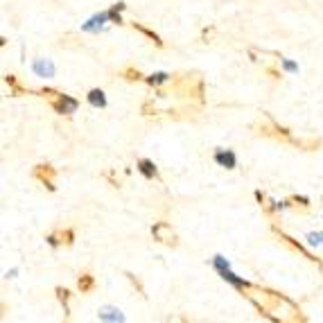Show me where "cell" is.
Instances as JSON below:
<instances>
[{
    "label": "cell",
    "mask_w": 323,
    "mask_h": 323,
    "mask_svg": "<svg viewBox=\"0 0 323 323\" xmlns=\"http://www.w3.org/2000/svg\"><path fill=\"white\" fill-rule=\"evenodd\" d=\"M255 129H258L260 136H269V138H276V141H285V143H292L294 145L292 131H289L287 127H283V124H278L269 113L262 115V120L255 124Z\"/></svg>",
    "instance_id": "6da1fadb"
},
{
    "label": "cell",
    "mask_w": 323,
    "mask_h": 323,
    "mask_svg": "<svg viewBox=\"0 0 323 323\" xmlns=\"http://www.w3.org/2000/svg\"><path fill=\"white\" fill-rule=\"evenodd\" d=\"M50 107L55 109V113H59V115H70V113H75V111H77L79 102H77L75 98H70V95L59 93L55 100H50Z\"/></svg>",
    "instance_id": "7a4b0ae2"
},
{
    "label": "cell",
    "mask_w": 323,
    "mask_h": 323,
    "mask_svg": "<svg viewBox=\"0 0 323 323\" xmlns=\"http://www.w3.org/2000/svg\"><path fill=\"white\" fill-rule=\"evenodd\" d=\"M55 176H57V170L50 165V163H41V165H36V167H34V179H36V181H41L43 186H45L50 192H55V190H57V186H55Z\"/></svg>",
    "instance_id": "3957f363"
},
{
    "label": "cell",
    "mask_w": 323,
    "mask_h": 323,
    "mask_svg": "<svg viewBox=\"0 0 323 323\" xmlns=\"http://www.w3.org/2000/svg\"><path fill=\"white\" fill-rule=\"evenodd\" d=\"M152 235H154V240H158V242H163V244H170V247L176 244V233L172 230V226L167 224V221H156V224L152 226Z\"/></svg>",
    "instance_id": "277c9868"
},
{
    "label": "cell",
    "mask_w": 323,
    "mask_h": 323,
    "mask_svg": "<svg viewBox=\"0 0 323 323\" xmlns=\"http://www.w3.org/2000/svg\"><path fill=\"white\" fill-rule=\"evenodd\" d=\"M273 233H276V235H278V238H281V240H283V242H285V244H289V247H292V249H294V251H298V253H301V255H305V258H307V260H310V262H316V264H319V267H321V260H319V258H314V255H312L310 251H307V249H305V247H303V244H301V242H296V240H294V238H289V235H287V233H283V230H281V228H278V226H273Z\"/></svg>",
    "instance_id": "5b68a950"
},
{
    "label": "cell",
    "mask_w": 323,
    "mask_h": 323,
    "mask_svg": "<svg viewBox=\"0 0 323 323\" xmlns=\"http://www.w3.org/2000/svg\"><path fill=\"white\" fill-rule=\"evenodd\" d=\"M98 316H100V321H102V323H124V321H127V319H124V314H122V310H118V307H113V305L100 307Z\"/></svg>",
    "instance_id": "8992f818"
},
{
    "label": "cell",
    "mask_w": 323,
    "mask_h": 323,
    "mask_svg": "<svg viewBox=\"0 0 323 323\" xmlns=\"http://www.w3.org/2000/svg\"><path fill=\"white\" fill-rule=\"evenodd\" d=\"M215 163L221 167H226V170H235L238 167V156H235L230 149H217V152L213 154Z\"/></svg>",
    "instance_id": "52a82bcc"
},
{
    "label": "cell",
    "mask_w": 323,
    "mask_h": 323,
    "mask_svg": "<svg viewBox=\"0 0 323 323\" xmlns=\"http://www.w3.org/2000/svg\"><path fill=\"white\" fill-rule=\"evenodd\" d=\"M32 70H34L38 77H55L57 75V66L52 64V59H34Z\"/></svg>",
    "instance_id": "ba28073f"
},
{
    "label": "cell",
    "mask_w": 323,
    "mask_h": 323,
    "mask_svg": "<svg viewBox=\"0 0 323 323\" xmlns=\"http://www.w3.org/2000/svg\"><path fill=\"white\" fill-rule=\"evenodd\" d=\"M131 27H133V30H136V32H141L143 36H147L149 41H152V43H154V45H156V48H165V41H163V38L158 36V34H156V32H154V30H149V27H145L143 23H136V21H133V23H131Z\"/></svg>",
    "instance_id": "9c48e42d"
},
{
    "label": "cell",
    "mask_w": 323,
    "mask_h": 323,
    "mask_svg": "<svg viewBox=\"0 0 323 323\" xmlns=\"http://www.w3.org/2000/svg\"><path fill=\"white\" fill-rule=\"evenodd\" d=\"M255 199H258L260 208H262L267 215H273V213H278V210H281V204H276V201H271L267 195H262V192H260V190H255Z\"/></svg>",
    "instance_id": "30bf717a"
},
{
    "label": "cell",
    "mask_w": 323,
    "mask_h": 323,
    "mask_svg": "<svg viewBox=\"0 0 323 323\" xmlns=\"http://www.w3.org/2000/svg\"><path fill=\"white\" fill-rule=\"evenodd\" d=\"M86 100H88V104H90V107H95V109L107 107V95H104L102 88H90L88 95H86Z\"/></svg>",
    "instance_id": "8fae6325"
},
{
    "label": "cell",
    "mask_w": 323,
    "mask_h": 323,
    "mask_svg": "<svg viewBox=\"0 0 323 323\" xmlns=\"http://www.w3.org/2000/svg\"><path fill=\"white\" fill-rule=\"evenodd\" d=\"M138 172H141L145 179H156V176H158L156 165H154L149 158H141V161H138Z\"/></svg>",
    "instance_id": "7c38bea8"
},
{
    "label": "cell",
    "mask_w": 323,
    "mask_h": 323,
    "mask_svg": "<svg viewBox=\"0 0 323 323\" xmlns=\"http://www.w3.org/2000/svg\"><path fill=\"white\" fill-rule=\"evenodd\" d=\"M5 84L12 88V95H14V98H21V95L27 93V88L21 84V81H18L16 75H5Z\"/></svg>",
    "instance_id": "4fadbf2b"
},
{
    "label": "cell",
    "mask_w": 323,
    "mask_h": 323,
    "mask_svg": "<svg viewBox=\"0 0 323 323\" xmlns=\"http://www.w3.org/2000/svg\"><path fill=\"white\" fill-rule=\"evenodd\" d=\"M77 287H79L81 294H90V292H93V287H95V278L90 276L88 271L79 273V278H77Z\"/></svg>",
    "instance_id": "5bb4252c"
},
{
    "label": "cell",
    "mask_w": 323,
    "mask_h": 323,
    "mask_svg": "<svg viewBox=\"0 0 323 323\" xmlns=\"http://www.w3.org/2000/svg\"><path fill=\"white\" fill-rule=\"evenodd\" d=\"M145 81H147L152 88H161L163 84H167V81H170V75H167V72H154V75L145 77Z\"/></svg>",
    "instance_id": "9a60e30c"
},
{
    "label": "cell",
    "mask_w": 323,
    "mask_h": 323,
    "mask_svg": "<svg viewBox=\"0 0 323 323\" xmlns=\"http://www.w3.org/2000/svg\"><path fill=\"white\" fill-rule=\"evenodd\" d=\"M120 77H124L127 81H141V79H145V75L136 68V66H124V68L120 70Z\"/></svg>",
    "instance_id": "2e32d148"
},
{
    "label": "cell",
    "mask_w": 323,
    "mask_h": 323,
    "mask_svg": "<svg viewBox=\"0 0 323 323\" xmlns=\"http://www.w3.org/2000/svg\"><path fill=\"white\" fill-rule=\"evenodd\" d=\"M124 9H127V5H124V3H115L113 5V7H111L109 9V21L111 23H118V25H122V16H120V12H124Z\"/></svg>",
    "instance_id": "e0dca14e"
},
{
    "label": "cell",
    "mask_w": 323,
    "mask_h": 323,
    "mask_svg": "<svg viewBox=\"0 0 323 323\" xmlns=\"http://www.w3.org/2000/svg\"><path fill=\"white\" fill-rule=\"evenodd\" d=\"M55 294H57V298H59V303L64 305V312H68V301H70V292L66 287H57L55 289Z\"/></svg>",
    "instance_id": "ac0fdd59"
},
{
    "label": "cell",
    "mask_w": 323,
    "mask_h": 323,
    "mask_svg": "<svg viewBox=\"0 0 323 323\" xmlns=\"http://www.w3.org/2000/svg\"><path fill=\"white\" fill-rule=\"evenodd\" d=\"M59 240H61V244H66V247H72V244H75V230L72 228L59 230Z\"/></svg>",
    "instance_id": "d6986e66"
},
{
    "label": "cell",
    "mask_w": 323,
    "mask_h": 323,
    "mask_svg": "<svg viewBox=\"0 0 323 323\" xmlns=\"http://www.w3.org/2000/svg\"><path fill=\"white\" fill-rule=\"evenodd\" d=\"M294 145L296 147H303V149H307V152H312V149H316L321 145L319 138H307V141H294Z\"/></svg>",
    "instance_id": "ffe728a7"
},
{
    "label": "cell",
    "mask_w": 323,
    "mask_h": 323,
    "mask_svg": "<svg viewBox=\"0 0 323 323\" xmlns=\"http://www.w3.org/2000/svg\"><path fill=\"white\" fill-rule=\"evenodd\" d=\"M215 34H217L215 25H208V27H204V30H201V43H213Z\"/></svg>",
    "instance_id": "44dd1931"
},
{
    "label": "cell",
    "mask_w": 323,
    "mask_h": 323,
    "mask_svg": "<svg viewBox=\"0 0 323 323\" xmlns=\"http://www.w3.org/2000/svg\"><path fill=\"white\" fill-rule=\"evenodd\" d=\"M289 204L301 206V208H310V199H307V197H298V195L289 197Z\"/></svg>",
    "instance_id": "7402d4cb"
},
{
    "label": "cell",
    "mask_w": 323,
    "mask_h": 323,
    "mask_svg": "<svg viewBox=\"0 0 323 323\" xmlns=\"http://www.w3.org/2000/svg\"><path fill=\"white\" fill-rule=\"evenodd\" d=\"M38 95H41V98H45L48 102H50V100H55L57 95H59V90H57V88H41V90H38Z\"/></svg>",
    "instance_id": "603a6c76"
},
{
    "label": "cell",
    "mask_w": 323,
    "mask_h": 323,
    "mask_svg": "<svg viewBox=\"0 0 323 323\" xmlns=\"http://www.w3.org/2000/svg\"><path fill=\"white\" fill-rule=\"evenodd\" d=\"M213 264H215V269H217V271H221V269H230L228 260H224V258H221V255H215Z\"/></svg>",
    "instance_id": "cb8c5ba5"
},
{
    "label": "cell",
    "mask_w": 323,
    "mask_h": 323,
    "mask_svg": "<svg viewBox=\"0 0 323 323\" xmlns=\"http://www.w3.org/2000/svg\"><path fill=\"white\" fill-rule=\"evenodd\" d=\"M307 242L310 244H323V233H307Z\"/></svg>",
    "instance_id": "d4e9b609"
},
{
    "label": "cell",
    "mask_w": 323,
    "mask_h": 323,
    "mask_svg": "<svg viewBox=\"0 0 323 323\" xmlns=\"http://www.w3.org/2000/svg\"><path fill=\"white\" fill-rule=\"evenodd\" d=\"M45 242L50 244L52 249H57V247H59V244H61V240H59V235H48V238H45Z\"/></svg>",
    "instance_id": "484cf974"
},
{
    "label": "cell",
    "mask_w": 323,
    "mask_h": 323,
    "mask_svg": "<svg viewBox=\"0 0 323 323\" xmlns=\"http://www.w3.org/2000/svg\"><path fill=\"white\" fill-rule=\"evenodd\" d=\"M281 64L285 66V68H287L289 72H296V70H298V66L294 64V61H289V59H283V57H281Z\"/></svg>",
    "instance_id": "4316f807"
},
{
    "label": "cell",
    "mask_w": 323,
    "mask_h": 323,
    "mask_svg": "<svg viewBox=\"0 0 323 323\" xmlns=\"http://www.w3.org/2000/svg\"><path fill=\"white\" fill-rule=\"evenodd\" d=\"M267 75H271V79H281L283 72L278 70V68H273V66H269V68H267Z\"/></svg>",
    "instance_id": "83f0119b"
},
{
    "label": "cell",
    "mask_w": 323,
    "mask_h": 323,
    "mask_svg": "<svg viewBox=\"0 0 323 323\" xmlns=\"http://www.w3.org/2000/svg\"><path fill=\"white\" fill-rule=\"evenodd\" d=\"M127 278H129V281H131V283H133V285H136V287H138V292H141V294H145V289H143V285H141V283H138V281H136V276H131V273H127Z\"/></svg>",
    "instance_id": "f1b7e54d"
}]
</instances>
